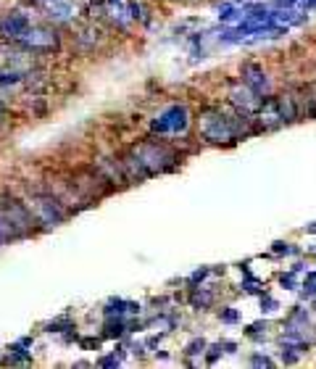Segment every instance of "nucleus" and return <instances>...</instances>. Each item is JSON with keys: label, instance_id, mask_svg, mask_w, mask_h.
Segmentation results:
<instances>
[{"label": "nucleus", "instance_id": "nucleus-1", "mask_svg": "<svg viewBox=\"0 0 316 369\" xmlns=\"http://www.w3.org/2000/svg\"><path fill=\"white\" fill-rule=\"evenodd\" d=\"M26 32V18L24 16H8L0 21V37H13V40H18Z\"/></svg>", "mask_w": 316, "mask_h": 369}, {"label": "nucleus", "instance_id": "nucleus-2", "mask_svg": "<svg viewBox=\"0 0 316 369\" xmlns=\"http://www.w3.org/2000/svg\"><path fill=\"white\" fill-rule=\"evenodd\" d=\"M34 208L40 211V214H45V221H61L63 219V211H61V206L53 198H37Z\"/></svg>", "mask_w": 316, "mask_h": 369}]
</instances>
